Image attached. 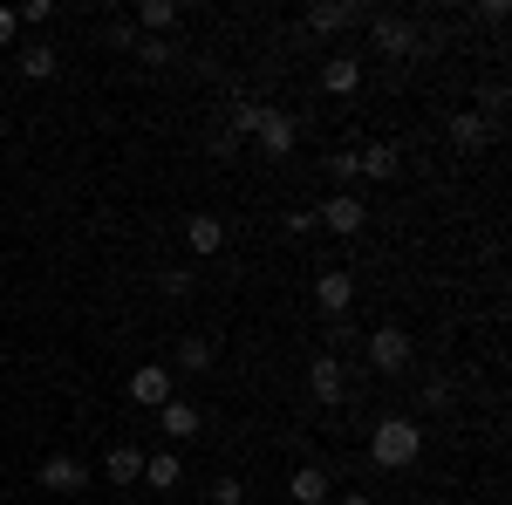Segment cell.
<instances>
[{"label": "cell", "mask_w": 512, "mask_h": 505, "mask_svg": "<svg viewBox=\"0 0 512 505\" xmlns=\"http://www.w3.org/2000/svg\"><path fill=\"white\" fill-rule=\"evenodd\" d=\"M369 458L383 471H410L417 458H424V430H417V417H383V424L369 430Z\"/></svg>", "instance_id": "6da1fadb"}, {"label": "cell", "mask_w": 512, "mask_h": 505, "mask_svg": "<svg viewBox=\"0 0 512 505\" xmlns=\"http://www.w3.org/2000/svg\"><path fill=\"white\" fill-rule=\"evenodd\" d=\"M130 403H137V410H164V403H171V396H178V376H171V369H164V362H144V369H130Z\"/></svg>", "instance_id": "7a4b0ae2"}, {"label": "cell", "mask_w": 512, "mask_h": 505, "mask_svg": "<svg viewBox=\"0 0 512 505\" xmlns=\"http://www.w3.org/2000/svg\"><path fill=\"white\" fill-rule=\"evenodd\" d=\"M315 226H321V233L355 239L362 226H369V205H362V192H335L328 205H315Z\"/></svg>", "instance_id": "3957f363"}, {"label": "cell", "mask_w": 512, "mask_h": 505, "mask_svg": "<svg viewBox=\"0 0 512 505\" xmlns=\"http://www.w3.org/2000/svg\"><path fill=\"white\" fill-rule=\"evenodd\" d=\"M369 369L376 376H396V369H410V328H369Z\"/></svg>", "instance_id": "277c9868"}, {"label": "cell", "mask_w": 512, "mask_h": 505, "mask_svg": "<svg viewBox=\"0 0 512 505\" xmlns=\"http://www.w3.org/2000/svg\"><path fill=\"white\" fill-rule=\"evenodd\" d=\"M35 485L41 492H62V499H76V492H89V465L82 458H41V471H35Z\"/></svg>", "instance_id": "5b68a950"}, {"label": "cell", "mask_w": 512, "mask_h": 505, "mask_svg": "<svg viewBox=\"0 0 512 505\" xmlns=\"http://www.w3.org/2000/svg\"><path fill=\"white\" fill-rule=\"evenodd\" d=\"M253 144H260V157H294V144H301V123L267 103V117H260V130H253Z\"/></svg>", "instance_id": "8992f818"}, {"label": "cell", "mask_w": 512, "mask_h": 505, "mask_svg": "<svg viewBox=\"0 0 512 505\" xmlns=\"http://www.w3.org/2000/svg\"><path fill=\"white\" fill-rule=\"evenodd\" d=\"M315 308L328 314V321H342V314L355 308V273H349V267H328V273L315 280Z\"/></svg>", "instance_id": "52a82bcc"}, {"label": "cell", "mask_w": 512, "mask_h": 505, "mask_svg": "<svg viewBox=\"0 0 512 505\" xmlns=\"http://www.w3.org/2000/svg\"><path fill=\"white\" fill-rule=\"evenodd\" d=\"M308 389H315V403H342V389H349V369H342L335 355H315V362H308Z\"/></svg>", "instance_id": "ba28073f"}, {"label": "cell", "mask_w": 512, "mask_h": 505, "mask_svg": "<svg viewBox=\"0 0 512 505\" xmlns=\"http://www.w3.org/2000/svg\"><path fill=\"white\" fill-rule=\"evenodd\" d=\"M185 246H192L198 260L226 253V219H212V212H198V219H185Z\"/></svg>", "instance_id": "9c48e42d"}, {"label": "cell", "mask_w": 512, "mask_h": 505, "mask_svg": "<svg viewBox=\"0 0 512 505\" xmlns=\"http://www.w3.org/2000/svg\"><path fill=\"white\" fill-rule=\"evenodd\" d=\"M103 478H110V485H123V492H130V485H144V451H137V444H110Z\"/></svg>", "instance_id": "30bf717a"}, {"label": "cell", "mask_w": 512, "mask_h": 505, "mask_svg": "<svg viewBox=\"0 0 512 505\" xmlns=\"http://www.w3.org/2000/svg\"><path fill=\"white\" fill-rule=\"evenodd\" d=\"M287 499H294V505H328V499H335V485H328V471H321V465H301L294 478H287Z\"/></svg>", "instance_id": "8fae6325"}, {"label": "cell", "mask_w": 512, "mask_h": 505, "mask_svg": "<svg viewBox=\"0 0 512 505\" xmlns=\"http://www.w3.org/2000/svg\"><path fill=\"white\" fill-rule=\"evenodd\" d=\"M355 21H362L355 0H321V7H308V28H315V35H342V28H355Z\"/></svg>", "instance_id": "7c38bea8"}, {"label": "cell", "mask_w": 512, "mask_h": 505, "mask_svg": "<svg viewBox=\"0 0 512 505\" xmlns=\"http://www.w3.org/2000/svg\"><path fill=\"white\" fill-rule=\"evenodd\" d=\"M14 69H21V82H48L62 69V55H55L48 41H28V48H14Z\"/></svg>", "instance_id": "4fadbf2b"}, {"label": "cell", "mask_w": 512, "mask_h": 505, "mask_svg": "<svg viewBox=\"0 0 512 505\" xmlns=\"http://www.w3.org/2000/svg\"><path fill=\"white\" fill-rule=\"evenodd\" d=\"M321 89H328V96H355V89H362V62H355V55H328V62H321Z\"/></svg>", "instance_id": "5bb4252c"}, {"label": "cell", "mask_w": 512, "mask_h": 505, "mask_svg": "<svg viewBox=\"0 0 512 505\" xmlns=\"http://www.w3.org/2000/svg\"><path fill=\"white\" fill-rule=\"evenodd\" d=\"M144 485H151V492H178V485H185L178 451H144Z\"/></svg>", "instance_id": "9a60e30c"}, {"label": "cell", "mask_w": 512, "mask_h": 505, "mask_svg": "<svg viewBox=\"0 0 512 505\" xmlns=\"http://www.w3.org/2000/svg\"><path fill=\"white\" fill-rule=\"evenodd\" d=\"M158 430H164V437H198V403L171 396V403L158 410Z\"/></svg>", "instance_id": "2e32d148"}, {"label": "cell", "mask_w": 512, "mask_h": 505, "mask_svg": "<svg viewBox=\"0 0 512 505\" xmlns=\"http://www.w3.org/2000/svg\"><path fill=\"white\" fill-rule=\"evenodd\" d=\"M369 41H376L383 55H410V48H417V28H410V21H376Z\"/></svg>", "instance_id": "e0dca14e"}, {"label": "cell", "mask_w": 512, "mask_h": 505, "mask_svg": "<svg viewBox=\"0 0 512 505\" xmlns=\"http://www.w3.org/2000/svg\"><path fill=\"white\" fill-rule=\"evenodd\" d=\"M137 28L164 41L171 28H178V7H171V0H137Z\"/></svg>", "instance_id": "ac0fdd59"}, {"label": "cell", "mask_w": 512, "mask_h": 505, "mask_svg": "<svg viewBox=\"0 0 512 505\" xmlns=\"http://www.w3.org/2000/svg\"><path fill=\"white\" fill-rule=\"evenodd\" d=\"M355 171L383 185V178H396V151H390V144H362V151H355Z\"/></svg>", "instance_id": "d6986e66"}, {"label": "cell", "mask_w": 512, "mask_h": 505, "mask_svg": "<svg viewBox=\"0 0 512 505\" xmlns=\"http://www.w3.org/2000/svg\"><path fill=\"white\" fill-rule=\"evenodd\" d=\"M485 137H492V123L478 117V110H458V117H451V144H458V151H478Z\"/></svg>", "instance_id": "ffe728a7"}, {"label": "cell", "mask_w": 512, "mask_h": 505, "mask_svg": "<svg viewBox=\"0 0 512 505\" xmlns=\"http://www.w3.org/2000/svg\"><path fill=\"white\" fill-rule=\"evenodd\" d=\"M212 355H219V349H212V335H185V342H178V369H192V376H198V369H212Z\"/></svg>", "instance_id": "44dd1931"}, {"label": "cell", "mask_w": 512, "mask_h": 505, "mask_svg": "<svg viewBox=\"0 0 512 505\" xmlns=\"http://www.w3.org/2000/svg\"><path fill=\"white\" fill-rule=\"evenodd\" d=\"M260 117H267V103H253V96H246V103H233V137H253V130H260Z\"/></svg>", "instance_id": "7402d4cb"}, {"label": "cell", "mask_w": 512, "mask_h": 505, "mask_svg": "<svg viewBox=\"0 0 512 505\" xmlns=\"http://www.w3.org/2000/svg\"><path fill=\"white\" fill-rule=\"evenodd\" d=\"M14 21H21V28H48V21H55V0H21Z\"/></svg>", "instance_id": "603a6c76"}, {"label": "cell", "mask_w": 512, "mask_h": 505, "mask_svg": "<svg viewBox=\"0 0 512 505\" xmlns=\"http://www.w3.org/2000/svg\"><path fill=\"white\" fill-rule=\"evenodd\" d=\"M328 171L342 178V192H355V178H362V171H355V151H335V157H328Z\"/></svg>", "instance_id": "cb8c5ba5"}, {"label": "cell", "mask_w": 512, "mask_h": 505, "mask_svg": "<svg viewBox=\"0 0 512 505\" xmlns=\"http://www.w3.org/2000/svg\"><path fill=\"white\" fill-rule=\"evenodd\" d=\"M212 505H246V485L239 478H212Z\"/></svg>", "instance_id": "d4e9b609"}, {"label": "cell", "mask_w": 512, "mask_h": 505, "mask_svg": "<svg viewBox=\"0 0 512 505\" xmlns=\"http://www.w3.org/2000/svg\"><path fill=\"white\" fill-rule=\"evenodd\" d=\"M137 55H144V62H151V69H164V62H171V41L144 35V41H137Z\"/></svg>", "instance_id": "484cf974"}, {"label": "cell", "mask_w": 512, "mask_h": 505, "mask_svg": "<svg viewBox=\"0 0 512 505\" xmlns=\"http://www.w3.org/2000/svg\"><path fill=\"white\" fill-rule=\"evenodd\" d=\"M280 226H287V233H294V239H301V233H321V226H315V212H287Z\"/></svg>", "instance_id": "4316f807"}, {"label": "cell", "mask_w": 512, "mask_h": 505, "mask_svg": "<svg viewBox=\"0 0 512 505\" xmlns=\"http://www.w3.org/2000/svg\"><path fill=\"white\" fill-rule=\"evenodd\" d=\"M14 35H21V21H14V7H0V48H14Z\"/></svg>", "instance_id": "83f0119b"}, {"label": "cell", "mask_w": 512, "mask_h": 505, "mask_svg": "<svg viewBox=\"0 0 512 505\" xmlns=\"http://www.w3.org/2000/svg\"><path fill=\"white\" fill-rule=\"evenodd\" d=\"M335 505H376L369 492H335Z\"/></svg>", "instance_id": "f1b7e54d"}, {"label": "cell", "mask_w": 512, "mask_h": 505, "mask_svg": "<svg viewBox=\"0 0 512 505\" xmlns=\"http://www.w3.org/2000/svg\"><path fill=\"white\" fill-rule=\"evenodd\" d=\"M117 505H137V499H117Z\"/></svg>", "instance_id": "f546056e"}]
</instances>
